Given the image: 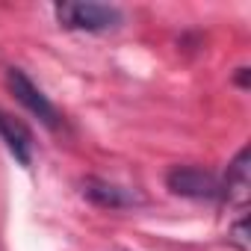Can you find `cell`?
Segmentation results:
<instances>
[{
	"label": "cell",
	"mask_w": 251,
	"mask_h": 251,
	"mask_svg": "<svg viewBox=\"0 0 251 251\" xmlns=\"http://www.w3.org/2000/svg\"><path fill=\"white\" fill-rule=\"evenodd\" d=\"M53 15L59 27L65 30H80V33H106L121 24V9L106 6V3H77V0H65V3L53 6Z\"/></svg>",
	"instance_id": "obj_1"
},
{
	"label": "cell",
	"mask_w": 251,
	"mask_h": 251,
	"mask_svg": "<svg viewBox=\"0 0 251 251\" xmlns=\"http://www.w3.org/2000/svg\"><path fill=\"white\" fill-rule=\"evenodd\" d=\"M6 86H9V92L15 95V100L21 103V106H27L42 124H48L50 130H56L59 124H62V115H59V109L50 103V98L21 71V68H6Z\"/></svg>",
	"instance_id": "obj_2"
},
{
	"label": "cell",
	"mask_w": 251,
	"mask_h": 251,
	"mask_svg": "<svg viewBox=\"0 0 251 251\" xmlns=\"http://www.w3.org/2000/svg\"><path fill=\"white\" fill-rule=\"evenodd\" d=\"M166 183L175 195H183V198H198V201H216V198H225L222 192V180L201 169V166H175L169 175H166Z\"/></svg>",
	"instance_id": "obj_3"
},
{
	"label": "cell",
	"mask_w": 251,
	"mask_h": 251,
	"mask_svg": "<svg viewBox=\"0 0 251 251\" xmlns=\"http://www.w3.org/2000/svg\"><path fill=\"white\" fill-rule=\"evenodd\" d=\"M83 195L98 204V207H106V210H124V207H133L139 204L142 198L127 189V186H118V183H109L103 177H86L83 180Z\"/></svg>",
	"instance_id": "obj_4"
},
{
	"label": "cell",
	"mask_w": 251,
	"mask_h": 251,
	"mask_svg": "<svg viewBox=\"0 0 251 251\" xmlns=\"http://www.w3.org/2000/svg\"><path fill=\"white\" fill-rule=\"evenodd\" d=\"M0 139H3V145L9 148V154L21 166H30L33 163V133L24 127L18 118H12L3 109H0Z\"/></svg>",
	"instance_id": "obj_5"
},
{
	"label": "cell",
	"mask_w": 251,
	"mask_h": 251,
	"mask_svg": "<svg viewBox=\"0 0 251 251\" xmlns=\"http://www.w3.org/2000/svg\"><path fill=\"white\" fill-rule=\"evenodd\" d=\"M248 186H251V175H248V148H242V151L233 157V163L227 166V175H225V180H222V192H225V198H227L230 204L245 207V201H248Z\"/></svg>",
	"instance_id": "obj_6"
},
{
	"label": "cell",
	"mask_w": 251,
	"mask_h": 251,
	"mask_svg": "<svg viewBox=\"0 0 251 251\" xmlns=\"http://www.w3.org/2000/svg\"><path fill=\"white\" fill-rule=\"evenodd\" d=\"M227 239L239 248V251H248V219L242 216L233 227H230V233H227Z\"/></svg>",
	"instance_id": "obj_7"
}]
</instances>
